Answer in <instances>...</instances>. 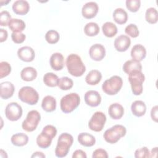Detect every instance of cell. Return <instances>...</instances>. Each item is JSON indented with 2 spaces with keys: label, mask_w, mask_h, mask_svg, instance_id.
Listing matches in <instances>:
<instances>
[{
  "label": "cell",
  "mask_w": 158,
  "mask_h": 158,
  "mask_svg": "<svg viewBox=\"0 0 158 158\" xmlns=\"http://www.w3.org/2000/svg\"><path fill=\"white\" fill-rule=\"evenodd\" d=\"M11 15L7 10H3L0 13V25L3 27L7 26L11 20Z\"/></svg>",
  "instance_id": "ab89813d"
},
{
  "label": "cell",
  "mask_w": 158,
  "mask_h": 158,
  "mask_svg": "<svg viewBox=\"0 0 158 158\" xmlns=\"http://www.w3.org/2000/svg\"><path fill=\"white\" fill-rule=\"evenodd\" d=\"M106 122V115L100 111H97L93 114L88 122V127L92 131L96 132L101 131Z\"/></svg>",
  "instance_id": "30bf717a"
},
{
  "label": "cell",
  "mask_w": 158,
  "mask_h": 158,
  "mask_svg": "<svg viewBox=\"0 0 158 158\" xmlns=\"http://www.w3.org/2000/svg\"><path fill=\"white\" fill-rule=\"evenodd\" d=\"M99 10L98 5L95 2H88L85 4L81 9L82 15L87 19L94 18Z\"/></svg>",
  "instance_id": "4fadbf2b"
},
{
  "label": "cell",
  "mask_w": 158,
  "mask_h": 158,
  "mask_svg": "<svg viewBox=\"0 0 158 158\" xmlns=\"http://www.w3.org/2000/svg\"><path fill=\"white\" fill-rule=\"evenodd\" d=\"M125 31L126 34L130 36L132 38H136L137 36H138L139 33L137 26L133 23H130L128 25H127L125 27Z\"/></svg>",
  "instance_id": "f35d334b"
},
{
  "label": "cell",
  "mask_w": 158,
  "mask_h": 158,
  "mask_svg": "<svg viewBox=\"0 0 158 158\" xmlns=\"http://www.w3.org/2000/svg\"><path fill=\"white\" fill-rule=\"evenodd\" d=\"M40 120L41 115L37 110H30L28 112L26 118L23 121L22 127L25 131L31 132L36 128Z\"/></svg>",
  "instance_id": "9c48e42d"
},
{
  "label": "cell",
  "mask_w": 158,
  "mask_h": 158,
  "mask_svg": "<svg viewBox=\"0 0 158 158\" xmlns=\"http://www.w3.org/2000/svg\"><path fill=\"white\" fill-rule=\"evenodd\" d=\"M157 106H154L151 110V117L152 120H154L155 122H157L158 119V115H157Z\"/></svg>",
  "instance_id": "f6af8a7d"
},
{
  "label": "cell",
  "mask_w": 158,
  "mask_h": 158,
  "mask_svg": "<svg viewBox=\"0 0 158 158\" xmlns=\"http://www.w3.org/2000/svg\"><path fill=\"white\" fill-rule=\"evenodd\" d=\"M73 142V136L67 133H62L58 138L55 149V155L57 157H65Z\"/></svg>",
  "instance_id": "3957f363"
},
{
  "label": "cell",
  "mask_w": 158,
  "mask_h": 158,
  "mask_svg": "<svg viewBox=\"0 0 158 158\" xmlns=\"http://www.w3.org/2000/svg\"><path fill=\"white\" fill-rule=\"evenodd\" d=\"M73 80L67 77H63L59 79L58 86L62 90H69L73 87Z\"/></svg>",
  "instance_id": "e575fe53"
},
{
  "label": "cell",
  "mask_w": 158,
  "mask_h": 158,
  "mask_svg": "<svg viewBox=\"0 0 158 158\" xmlns=\"http://www.w3.org/2000/svg\"><path fill=\"white\" fill-rule=\"evenodd\" d=\"M0 96L2 99H7L13 96L15 91L14 85L10 81H4L0 85Z\"/></svg>",
  "instance_id": "d6986e66"
},
{
  "label": "cell",
  "mask_w": 158,
  "mask_h": 158,
  "mask_svg": "<svg viewBox=\"0 0 158 158\" xmlns=\"http://www.w3.org/2000/svg\"><path fill=\"white\" fill-rule=\"evenodd\" d=\"M11 38L15 43L20 44L25 41L26 38V36L25 34H23L22 32L20 33L12 32V33L11 34Z\"/></svg>",
  "instance_id": "b9f144b4"
},
{
  "label": "cell",
  "mask_w": 158,
  "mask_h": 158,
  "mask_svg": "<svg viewBox=\"0 0 158 158\" xmlns=\"http://www.w3.org/2000/svg\"><path fill=\"white\" fill-rule=\"evenodd\" d=\"M128 80L131 91L135 95H140L143 92V83L145 80L144 75L139 70H135L128 74Z\"/></svg>",
  "instance_id": "8992f818"
},
{
  "label": "cell",
  "mask_w": 158,
  "mask_h": 158,
  "mask_svg": "<svg viewBox=\"0 0 158 158\" xmlns=\"http://www.w3.org/2000/svg\"><path fill=\"white\" fill-rule=\"evenodd\" d=\"M11 143L15 146H23L28 143V136L23 133H19L12 136Z\"/></svg>",
  "instance_id": "f1b7e54d"
},
{
  "label": "cell",
  "mask_w": 158,
  "mask_h": 158,
  "mask_svg": "<svg viewBox=\"0 0 158 158\" xmlns=\"http://www.w3.org/2000/svg\"><path fill=\"white\" fill-rule=\"evenodd\" d=\"M49 61L51 68L56 71L62 70L64 66V58L61 53L55 52L52 54Z\"/></svg>",
  "instance_id": "e0dca14e"
},
{
  "label": "cell",
  "mask_w": 158,
  "mask_h": 158,
  "mask_svg": "<svg viewBox=\"0 0 158 158\" xmlns=\"http://www.w3.org/2000/svg\"><path fill=\"white\" fill-rule=\"evenodd\" d=\"M66 66L69 73L76 77H81L86 71V67L81 57L76 54H70L66 59Z\"/></svg>",
  "instance_id": "6da1fadb"
},
{
  "label": "cell",
  "mask_w": 158,
  "mask_h": 158,
  "mask_svg": "<svg viewBox=\"0 0 158 158\" xmlns=\"http://www.w3.org/2000/svg\"><path fill=\"white\" fill-rule=\"evenodd\" d=\"M12 10L15 14L23 15L28 12L30 10V5L27 1L17 0L13 3Z\"/></svg>",
  "instance_id": "ac0fdd59"
},
{
  "label": "cell",
  "mask_w": 158,
  "mask_h": 158,
  "mask_svg": "<svg viewBox=\"0 0 158 158\" xmlns=\"http://www.w3.org/2000/svg\"><path fill=\"white\" fill-rule=\"evenodd\" d=\"M123 70L127 74H129L135 70H142V65L140 62L131 59L126 61L123 65Z\"/></svg>",
  "instance_id": "d4e9b609"
},
{
  "label": "cell",
  "mask_w": 158,
  "mask_h": 158,
  "mask_svg": "<svg viewBox=\"0 0 158 158\" xmlns=\"http://www.w3.org/2000/svg\"><path fill=\"white\" fill-rule=\"evenodd\" d=\"M146 50L143 45L138 44L131 48V57L133 60L141 62L146 57Z\"/></svg>",
  "instance_id": "ffe728a7"
},
{
  "label": "cell",
  "mask_w": 158,
  "mask_h": 158,
  "mask_svg": "<svg viewBox=\"0 0 158 158\" xmlns=\"http://www.w3.org/2000/svg\"><path fill=\"white\" fill-rule=\"evenodd\" d=\"M84 32L89 36H96L99 32V27L95 22H89L85 25L84 27Z\"/></svg>",
  "instance_id": "d6a6232c"
},
{
  "label": "cell",
  "mask_w": 158,
  "mask_h": 158,
  "mask_svg": "<svg viewBox=\"0 0 158 158\" xmlns=\"http://www.w3.org/2000/svg\"><path fill=\"white\" fill-rule=\"evenodd\" d=\"M60 36L59 33L54 30H50L45 35V39L49 44H55L59 40Z\"/></svg>",
  "instance_id": "d590c367"
},
{
  "label": "cell",
  "mask_w": 158,
  "mask_h": 158,
  "mask_svg": "<svg viewBox=\"0 0 158 158\" xmlns=\"http://www.w3.org/2000/svg\"><path fill=\"white\" fill-rule=\"evenodd\" d=\"M22 108L18 103L12 102L9 103L5 109L6 118L10 121H17L22 115Z\"/></svg>",
  "instance_id": "8fae6325"
},
{
  "label": "cell",
  "mask_w": 158,
  "mask_h": 158,
  "mask_svg": "<svg viewBox=\"0 0 158 158\" xmlns=\"http://www.w3.org/2000/svg\"><path fill=\"white\" fill-rule=\"evenodd\" d=\"M21 78L26 81L34 80L37 77V71L31 67H27L23 69L20 72Z\"/></svg>",
  "instance_id": "4316f807"
},
{
  "label": "cell",
  "mask_w": 158,
  "mask_h": 158,
  "mask_svg": "<svg viewBox=\"0 0 158 158\" xmlns=\"http://www.w3.org/2000/svg\"><path fill=\"white\" fill-rule=\"evenodd\" d=\"M125 3L127 8L132 12H137L141 6V1L139 0H127Z\"/></svg>",
  "instance_id": "8d00e7d4"
},
{
  "label": "cell",
  "mask_w": 158,
  "mask_h": 158,
  "mask_svg": "<svg viewBox=\"0 0 158 158\" xmlns=\"http://www.w3.org/2000/svg\"><path fill=\"white\" fill-rule=\"evenodd\" d=\"M57 135V129L52 125H47L45 126L41 133L38 135L36 138L37 145L42 149H46L49 148L52 139Z\"/></svg>",
  "instance_id": "7a4b0ae2"
},
{
  "label": "cell",
  "mask_w": 158,
  "mask_h": 158,
  "mask_svg": "<svg viewBox=\"0 0 158 158\" xmlns=\"http://www.w3.org/2000/svg\"><path fill=\"white\" fill-rule=\"evenodd\" d=\"M157 148L155 147L152 149L151 152L150 153L149 157H156L157 156Z\"/></svg>",
  "instance_id": "c3c4849f"
},
{
  "label": "cell",
  "mask_w": 158,
  "mask_h": 158,
  "mask_svg": "<svg viewBox=\"0 0 158 158\" xmlns=\"http://www.w3.org/2000/svg\"><path fill=\"white\" fill-rule=\"evenodd\" d=\"M59 78L57 75L52 72H48L43 77V82L49 87H55L58 86Z\"/></svg>",
  "instance_id": "1f68e13d"
},
{
  "label": "cell",
  "mask_w": 158,
  "mask_h": 158,
  "mask_svg": "<svg viewBox=\"0 0 158 158\" xmlns=\"http://www.w3.org/2000/svg\"><path fill=\"white\" fill-rule=\"evenodd\" d=\"M150 156V152L147 147H143L137 149L135 152L136 158H148Z\"/></svg>",
  "instance_id": "60d3db41"
},
{
  "label": "cell",
  "mask_w": 158,
  "mask_h": 158,
  "mask_svg": "<svg viewBox=\"0 0 158 158\" xmlns=\"http://www.w3.org/2000/svg\"><path fill=\"white\" fill-rule=\"evenodd\" d=\"M108 112L112 118L118 120L121 118L123 115L124 109L121 104L116 102L110 105L108 109Z\"/></svg>",
  "instance_id": "44dd1931"
},
{
  "label": "cell",
  "mask_w": 158,
  "mask_h": 158,
  "mask_svg": "<svg viewBox=\"0 0 158 158\" xmlns=\"http://www.w3.org/2000/svg\"><path fill=\"white\" fill-rule=\"evenodd\" d=\"M131 44L130 38L125 35H121L117 36L114 41V47L117 51H126Z\"/></svg>",
  "instance_id": "9a60e30c"
},
{
  "label": "cell",
  "mask_w": 158,
  "mask_h": 158,
  "mask_svg": "<svg viewBox=\"0 0 158 158\" xmlns=\"http://www.w3.org/2000/svg\"><path fill=\"white\" fill-rule=\"evenodd\" d=\"M85 101L87 105L91 107H96L101 102L100 94L94 90H89L85 94Z\"/></svg>",
  "instance_id": "5bb4252c"
},
{
  "label": "cell",
  "mask_w": 158,
  "mask_h": 158,
  "mask_svg": "<svg viewBox=\"0 0 158 158\" xmlns=\"http://www.w3.org/2000/svg\"><path fill=\"white\" fill-rule=\"evenodd\" d=\"M89 54L93 60L101 61L106 56L105 48L101 44H94L90 47Z\"/></svg>",
  "instance_id": "7c38bea8"
},
{
  "label": "cell",
  "mask_w": 158,
  "mask_h": 158,
  "mask_svg": "<svg viewBox=\"0 0 158 158\" xmlns=\"http://www.w3.org/2000/svg\"><path fill=\"white\" fill-rule=\"evenodd\" d=\"M41 107L43 109L47 112H51L56 110V99L50 95L45 96L42 101Z\"/></svg>",
  "instance_id": "cb8c5ba5"
},
{
  "label": "cell",
  "mask_w": 158,
  "mask_h": 158,
  "mask_svg": "<svg viewBox=\"0 0 158 158\" xmlns=\"http://www.w3.org/2000/svg\"><path fill=\"white\" fill-rule=\"evenodd\" d=\"M92 157L93 158H98V157L107 158L108 154L106 150L103 149H97L93 152Z\"/></svg>",
  "instance_id": "7bdbcfd3"
},
{
  "label": "cell",
  "mask_w": 158,
  "mask_h": 158,
  "mask_svg": "<svg viewBox=\"0 0 158 158\" xmlns=\"http://www.w3.org/2000/svg\"><path fill=\"white\" fill-rule=\"evenodd\" d=\"M102 30L104 35L109 38L114 36L117 33V26L110 22L104 23L102 26Z\"/></svg>",
  "instance_id": "4dcf8cb0"
},
{
  "label": "cell",
  "mask_w": 158,
  "mask_h": 158,
  "mask_svg": "<svg viewBox=\"0 0 158 158\" xmlns=\"http://www.w3.org/2000/svg\"><path fill=\"white\" fill-rule=\"evenodd\" d=\"M145 19L146 22L151 24H154L158 20L157 10L154 7H149L147 9L145 13Z\"/></svg>",
  "instance_id": "836d02e7"
},
{
  "label": "cell",
  "mask_w": 158,
  "mask_h": 158,
  "mask_svg": "<svg viewBox=\"0 0 158 158\" xmlns=\"http://www.w3.org/2000/svg\"><path fill=\"white\" fill-rule=\"evenodd\" d=\"M17 56L21 60L29 62L34 60L35 53L34 50L31 47L23 46L18 49Z\"/></svg>",
  "instance_id": "2e32d148"
},
{
  "label": "cell",
  "mask_w": 158,
  "mask_h": 158,
  "mask_svg": "<svg viewBox=\"0 0 158 158\" xmlns=\"http://www.w3.org/2000/svg\"><path fill=\"white\" fill-rule=\"evenodd\" d=\"M102 78L101 73L98 70H92L85 77V81L89 85H96L100 82Z\"/></svg>",
  "instance_id": "484cf974"
},
{
  "label": "cell",
  "mask_w": 158,
  "mask_h": 158,
  "mask_svg": "<svg viewBox=\"0 0 158 158\" xmlns=\"http://www.w3.org/2000/svg\"><path fill=\"white\" fill-rule=\"evenodd\" d=\"M7 36H8L7 31L3 28H1L0 29V42L2 43L5 41L7 40Z\"/></svg>",
  "instance_id": "bcb514c9"
},
{
  "label": "cell",
  "mask_w": 158,
  "mask_h": 158,
  "mask_svg": "<svg viewBox=\"0 0 158 158\" xmlns=\"http://www.w3.org/2000/svg\"><path fill=\"white\" fill-rule=\"evenodd\" d=\"M86 154L85 152L81 149H77L73 153V158H86Z\"/></svg>",
  "instance_id": "ee69618b"
},
{
  "label": "cell",
  "mask_w": 158,
  "mask_h": 158,
  "mask_svg": "<svg viewBox=\"0 0 158 158\" xmlns=\"http://www.w3.org/2000/svg\"><path fill=\"white\" fill-rule=\"evenodd\" d=\"M31 157H45V155L41 152H35L33 154V155H31Z\"/></svg>",
  "instance_id": "7dc6e473"
},
{
  "label": "cell",
  "mask_w": 158,
  "mask_h": 158,
  "mask_svg": "<svg viewBox=\"0 0 158 158\" xmlns=\"http://www.w3.org/2000/svg\"><path fill=\"white\" fill-rule=\"evenodd\" d=\"M19 98L29 105L36 104L39 99L38 92L32 87L26 86L21 88L18 93Z\"/></svg>",
  "instance_id": "ba28073f"
},
{
  "label": "cell",
  "mask_w": 158,
  "mask_h": 158,
  "mask_svg": "<svg viewBox=\"0 0 158 158\" xmlns=\"http://www.w3.org/2000/svg\"><path fill=\"white\" fill-rule=\"evenodd\" d=\"M131 110L134 115L136 117H141L146 113V106L143 101L137 100L131 104Z\"/></svg>",
  "instance_id": "7402d4cb"
},
{
  "label": "cell",
  "mask_w": 158,
  "mask_h": 158,
  "mask_svg": "<svg viewBox=\"0 0 158 158\" xmlns=\"http://www.w3.org/2000/svg\"><path fill=\"white\" fill-rule=\"evenodd\" d=\"M79 143L85 147H91L94 145L96 139L94 136L88 133H81L78 136Z\"/></svg>",
  "instance_id": "603a6c76"
},
{
  "label": "cell",
  "mask_w": 158,
  "mask_h": 158,
  "mask_svg": "<svg viewBox=\"0 0 158 158\" xmlns=\"http://www.w3.org/2000/svg\"><path fill=\"white\" fill-rule=\"evenodd\" d=\"M11 72L10 65L6 61H2L0 63V78H2L9 75Z\"/></svg>",
  "instance_id": "74e56055"
},
{
  "label": "cell",
  "mask_w": 158,
  "mask_h": 158,
  "mask_svg": "<svg viewBox=\"0 0 158 158\" xmlns=\"http://www.w3.org/2000/svg\"><path fill=\"white\" fill-rule=\"evenodd\" d=\"M80 102V98L77 93H69L63 96L60 99L61 110L65 114L70 113L79 106Z\"/></svg>",
  "instance_id": "277c9868"
},
{
  "label": "cell",
  "mask_w": 158,
  "mask_h": 158,
  "mask_svg": "<svg viewBox=\"0 0 158 158\" xmlns=\"http://www.w3.org/2000/svg\"><path fill=\"white\" fill-rule=\"evenodd\" d=\"M126 128L122 125H115L106 130L103 135L105 141L110 144L116 143L121 138L125 136Z\"/></svg>",
  "instance_id": "5b68a950"
},
{
  "label": "cell",
  "mask_w": 158,
  "mask_h": 158,
  "mask_svg": "<svg viewBox=\"0 0 158 158\" xmlns=\"http://www.w3.org/2000/svg\"><path fill=\"white\" fill-rule=\"evenodd\" d=\"M9 29L14 33H20L25 28V22L19 19H12L8 25Z\"/></svg>",
  "instance_id": "f546056e"
},
{
  "label": "cell",
  "mask_w": 158,
  "mask_h": 158,
  "mask_svg": "<svg viewBox=\"0 0 158 158\" xmlns=\"http://www.w3.org/2000/svg\"><path fill=\"white\" fill-rule=\"evenodd\" d=\"M113 18L114 21L120 25L124 24L127 22V12L122 8H117L113 12Z\"/></svg>",
  "instance_id": "83f0119b"
},
{
  "label": "cell",
  "mask_w": 158,
  "mask_h": 158,
  "mask_svg": "<svg viewBox=\"0 0 158 158\" xmlns=\"http://www.w3.org/2000/svg\"><path fill=\"white\" fill-rule=\"evenodd\" d=\"M123 85L122 78L117 75H114L106 80L102 85L103 91L108 95L117 94Z\"/></svg>",
  "instance_id": "52a82bcc"
}]
</instances>
